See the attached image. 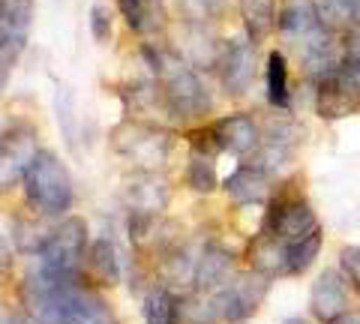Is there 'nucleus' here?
I'll list each match as a JSON object with an SVG mask.
<instances>
[{"mask_svg": "<svg viewBox=\"0 0 360 324\" xmlns=\"http://www.w3.org/2000/svg\"><path fill=\"white\" fill-rule=\"evenodd\" d=\"M141 54L148 60V70L156 87H160V105L165 115H172L180 124L201 120L205 115H210L213 99L207 87L201 82L198 70H193L177 48L148 42V46H141Z\"/></svg>", "mask_w": 360, "mask_h": 324, "instance_id": "f257e3e1", "label": "nucleus"}, {"mask_svg": "<svg viewBox=\"0 0 360 324\" xmlns=\"http://www.w3.org/2000/svg\"><path fill=\"white\" fill-rule=\"evenodd\" d=\"M25 201L42 219H63L75 205V183L63 160L51 150H39L25 174Z\"/></svg>", "mask_w": 360, "mask_h": 324, "instance_id": "f03ea898", "label": "nucleus"}, {"mask_svg": "<svg viewBox=\"0 0 360 324\" xmlns=\"http://www.w3.org/2000/svg\"><path fill=\"white\" fill-rule=\"evenodd\" d=\"M111 148L120 153L135 171H160L172 153V132L139 117H127L111 129Z\"/></svg>", "mask_w": 360, "mask_h": 324, "instance_id": "7ed1b4c3", "label": "nucleus"}, {"mask_svg": "<svg viewBox=\"0 0 360 324\" xmlns=\"http://www.w3.org/2000/svg\"><path fill=\"white\" fill-rule=\"evenodd\" d=\"M319 228H321V222L315 216L309 201L303 198L297 189L276 186L274 198L267 201V210H264V219H262V228L258 231H264L270 238H276L291 247V243L303 240L307 234L319 231Z\"/></svg>", "mask_w": 360, "mask_h": 324, "instance_id": "20e7f679", "label": "nucleus"}, {"mask_svg": "<svg viewBox=\"0 0 360 324\" xmlns=\"http://www.w3.org/2000/svg\"><path fill=\"white\" fill-rule=\"evenodd\" d=\"M270 276H262L255 271H238L229 283L217 292H210L213 306L222 324H243L250 321L270 294Z\"/></svg>", "mask_w": 360, "mask_h": 324, "instance_id": "39448f33", "label": "nucleus"}, {"mask_svg": "<svg viewBox=\"0 0 360 324\" xmlns=\"http://www.w3.org/2000/svg\"><path fill=\"white\" fill-rule=\"evenodd\" d=\"M87 222L82 216H63L58 226L51 228L49 240H45L42 252L37 255L42 267L54 273H70L84 276V259H87Z\"/></svg>", "mask_w": 360, "mask_h": 324, "instance_id": "423d86ee", "label": "nucleus"}, {"mask_svg": "<svg viewBox=\"0 0 360 324\" xmlns=\"http://www.w3.org/2000/svg\"><path fill=\"white\" fill-rule=\"evenodd\" d=\"M312 84V105L321 120H342L360 111V70L348 66L345 60L328 75L315 78Z\"/></svg>", "mask_w": 360, "mask_h": 324, "instance_id": "0eeeda50", "label": "nucleus"}, {"mask_svg": "<svg viewBox=\"0 0 360 324\" xmlns=\"http://www.w3.org/2000/svg\"><path fill=\"white\" fill-rule=\"evenodd\" d=\"M39 153V132L27 120H13L0 129V193H9L25 181Z\"/></svg>", "mask_w": 360, "mask_h": 324, "instance_id": "6e6552de", "label": "nucleus"}, {"mask_svg": "<svg viewBox=\"0 0 360 324\" xmlns=\"http://www.w3.org/2000/svg\"><path fill=\"white\" fill-rule=\"evenodd\" d=\"M309 312L319 324H336L352 312V285L342 271L328 267L309 288Z\"/></svg>", "mask_w": 360, "mask_h": 324, "instance_id": "1a4fd4ad", "label": "nucleus"}, {"mask_svg": "<svg viewBox=\"0 0 360 324\" xmlns=\"http://www.w3.org/2000/svg\"><path fill=\"white\" fill-rule=\"evenodd\" d=\"M219 82L229 96H246L255 84L258 63H255V42L250 37H238L225 42V54L219 63Z\"/></svg>", "mask_w": 360, "mask_h": 324, "instance_id": "9d476101", "label": "nucleus"}, {"mask_svg": "<svg viewBox=\"0 0 360 324\" xmlns=\"http://www.w3.org/2000/svg\"><path fill=\"white\" fill-rule=\"evenodd\" d=\"M213 136H217L222 153H231L238 160H250V156L262 148V124L246 115V111H234L210 124Z\"/></svg>", "mask_w": 360, "mask_h": 324, "instance_id": "9b49d317", "label": "nucleus"}, {"mask_svg": "<svg viewBox=\"0 0 360 324\" xmlns=\"http://www.w3.org/2000/svg\"><path fill=\"white\" fill-rule=\"evenodd\" d=\"M33 15H37L33 0H4V6H0V51L9 60L21 58V51L27 48Z\"/></svg>", "mask_w": 360, "mask_h": 324, "instance_id": "f8f14e48", "label": "nucleus"}, {"mask_svg": "<svg viewBox=\"0 0 360 324\" xmlns=\"http://www.w3.org/2000/svg\"><path fill=\"white\" fill-rule=\"evenodd\" d=\"M234 273H238V255H234L229 247H222V243L210 240L195 255L193 288L210 294V292H217V288H222Z\"/></svg>", "mask_w": 360, "mask_h": 324, "instance_id": "ddd939ff", "label": "nucleus"}, {"mask_svg": "<svg viewBox=\"0 0 360 324\" xmlns=\"http://www.w3.org/2000/svg\"><path fill=\"white\" fill-rule=\"evenodd\" d=\"M222 189L229 193V198L240 207L250 205H267L274 198L276 186H274V174L258 169L252 162H240L229 177L222 181Z\"/></svg>", "mask_w": 360, "mask_h": 324, "instance_id": "4468645a", "label": "nucleus"}, {"mask_svg": "<svg viewBox=\"0 0 360 324\" xmlns=\"http://www.w3.org/2000/svg\"><path fill=\"white\" fill-rule=\"evenodd\" d=\"M225 42L217 27H186L184 25V33H180V54H184V60L193 66V70H210L217 72L219 63H222V54H225Z\"/></svg>", "mask_w": 360, "mask_h": 324, "instance_id": "2eb2a0df", "label": "nucleus"}, {"mask_svg": "<svg viewBox=\"0 0 360 324\" xmlns=\"http://www.w3.org/2000/svg\"><path fill=\"white\" fill-rule=\"evenodd\" d=\"M123 198H127V207L132 214H153L160 216L168 198H172V189L156 171H135L127 186H123Z\"/></svg>", "mask_w": 360, "mask_h": 324, "instance_id": "dca6fc26", "label": "nucleus"}, {"mask_svg": "<svg viewBox=\"0 0 360 324\" xmlns=\"http://www.w3.org/2000/svg\"><path fill=\"white\" fill-rule=\"evenodd\" d=\"M288 252L291 247L276 238H270L264 231H255L252 240L246 243V267L262 276H270V279H285L288 276Z\"/></svg>", "mask_w": 360, "mask_h": 324, "instance_id": "f3484780", "label": "nucleus"}, {"mask_svg": "<svg viewBox=\"0 0 360 324\" xmlns=\"http://www.w3.org/2000/svg\"><path fill=\"white\" fill-rule=\"evenodd\" d=\"M127 27L139 37H160L168 27V0H117Z\"/></svg>", "mask_w": 360, "mask_h": 324, "instance_id": "a211bd4d", "label": "nucleus"}, {"mask_svg": "<svg viewBox=\"0 0 360 324\" xmlns=\"http://www.w3.org/2000/svg\"><path fill=\"white\" fill-rule=\"evenodd\" d=\"M84 276L90 285L96 288H115L120 283V259L108 234L90 240L87 259H84Z\"/></svg>", "mask_w": 360, "mask_h": 324, "instance_id": "6ab92c4d", "label": "nucleus"}, {"mask_svg": "<svg viewBox=\"0 0 360 324\" xmlns=\"http://www.w3.org/2000/svg\"><path fill=\"white\" fill-rule=\"evenodd\" d=\"M238 6H240V18H243L246 37H250L255 46L276 33L279 0H238Z\"/></svg>", "mask_w": 360, "mask_h": 324, "instance_id": "aec40b11", "label": "nucleus"}, {"mask_svg": "<svg viewBox=\"0 0 360 324\" xmlns=\"http://www.w3.org/2000/svg\"><path fill=\"white\" fill-rule=\"evenodd\" d=\"M309 6L315 21L336 37H348L360 25L357 0H309Z\"/></svg>", "mask_w": 360, "mask_h": 324, "instance_id": "412c9836", "label": "nucleus"}, {"mask_svg": "<svg viewBox=\"0 0 360 324\" xmlns=\"http://www.w3.org/2000/svg\"><path fill=\"white\" fill-rule=\"evenodd\" d=\"M264 82H267V103L276 111H291V87H288V60L285 51H270L264 66Z\"/></svg>", "mask_w": 360, "mask_h": 324, "instance_id": "4be33fe9", "label": "nucleus"}, {"mask_svg": "<svg viewBox=\"0 0 360 324\" xmlns=\"http://www.w3.org/2000/svg\"><path fill=\"white\" fill-rule=\"evenodd\" d=\"M144 324H177V292L162 283H150L141 300Z\"/></svg>", "mask_w": 360, "mask_h": 324, "instance_id": "5701e85b", "label": "nucleus"}, {"mask_svg": "<svg viewBox=\"0 0 360 324\" xmlns=\"http://www.w3.org/2000/svg\"><path fill=\"white\" fill-rule=\"evenodd\" d=\"M51 228L42 226V216H37L33 210L27 214H18L13 216V243L18 252H27V255H39L45 240H49Z\"/></svg>", "mask_w": 360, "mask_h": 324, "instance_id": "b1692460", "label": "nucleus"}, {"mask_svg": "<svg viewBox=\"0 0 360 324\" xmlns=\"http://www.w3.org/2000/svg\"><path fill=\"white\" fill-rule=\"evenodd\" d=\"M174 13L186 27H217L225 15V0H174Z\"/></svg>", "mask_w": 360, "mask_h": 324, "instance_id": "393cba45", "label": "nucleus"}, {"mask_svg": "<svg viewBox=\"0 0 360 324\" xmlns=\"http://www.w3.org/2000/svg\"><path fill=\"white\" fill-rule=\"evenodd\" d=\"M54 117H58L63 144L72 153H78V108L70 84H58V91H54Z\"/></svg>", "mask_w": 360, "mask_h": 324, "instance_id": "a878e982", "label": "nucleus"}, {"mask_svg": "<svg viewBox=\"0 0 360 324\" xmlns=\"http://www.w3.org/2000/svg\"><path fill=\"white\" fill-rule=\"evenodd\" d=\"M177 324H222L213 306V297L205 292L177 294Z\"/></svg>", "mask_w": 360, "mask_h": 324, "instance_id": "bb28decb", "label": "nucleus"}, {"mask_svg": "<svg viewBox=\"0 0 360 324\" xmlns=\"http://www.w3.org/2000/svg\"><path fill=\"white\" fill-rule=\"evenodd\" d=\"M321 243H324V231H312L307 234L303 240L291 243V252H288V276H303L309 271V267L315 264V259H319L321 252Z\"/></svg>", "mask_w": 360, "mask_h": 324, "instance_id": "cd10ccee", "label": "nucleus"}, {"mask_svg": "<svg viewBox=\"0 0 360 324\" xmlns=\"http://www.w3.org/2000/svg\"><path fill=\"white\" fill-rule=\"evenodd\" d=\"M186 186H189V189H195V193H205V195H210L213 189L219 186L217 162H213V156L189 153V165H186Z\"/></svg>", "mask_w": 360, "mask_h": 324, "instance_id": "c85d7f7f", "label": "nucleus"}, {"mask_svg": "<svg viewBox=\"0 0 360 324\" xmlns=\"http://www.w3.org/2000/svg\"><path fill=\"white\" fill-rule=\"evenodd\" d=\"M70 324H120V321H117L115 312H111V306L105 304L103 292L94 288V294L87 297V304L82 306V312H78Z\"/></svg>", "mask_w": 360, "mask_h": 324, "instance_id": "c756f323", "label": "nucleus"}, {"mask_svg": "<svg viewBox=\"0 0 360 324\" xmlns=\"http://www.w3.org/2000/svg\"><path fill=\"white\" fill-rule=\"evenodd\" d=\"M87 25H90V37H94V42L105 46V42L111 39V33H115V15H111L108 4L96 0V4L90 6V13H87Z\"/></svg>", "mask_w": 360, "mask_h": 324, "instance_id": "7c9ffc66", "label": "nucleus"}, {"mask_svg": "<svg viewBox=\"0 0 360 324\" xmlns=\"http://www.w3.org/2000/svg\"><path fill=\"white\" fill-rule=\"evenodd\" d=\"M340 271L345 273L348 285H352V292L360 297V247H342L340 250Z\"/></svg>", "mask_w": 360, "mask_h": 324, "instance_id": "2f4dec72", "label": "nucleus"}, {"mask_svg": "<svg viewBox=\"0 0 360 324\" xmlns=\"http://www.w3.org/2000/svg\"><path fill=\"white\" fill-rule=\"evenodd\" d=\"M342 42H345V63L360 70V25L348 37H342Z\"/></svg>", "mask_w": 360, "mask_h": 324, "instance_id": "473e14b6", "label": "nucleus"}, {"mask_svg": "<svg viewBox=\"0 0 360 324\" xmlns=\"http://www.w3.org/2000/svg\"><path fill=\"white\" fill-rule=\"evenodd\" d=\"M13 255H15V243L13 238H6V234H0V267H13Z\"/></svg>", "mask_w": 360, "mask_h": 324, "instance_id": "72a5a7b5", "label": "nucleus"}, {"mask_svg": "<svg viewBox=\"0 0 360 324\" xmlns=\"http://www.w3.org/2000/svg\"><path fill=\"white\" fill-rule=\"evenodd\" d=\"M9 72H13V60L6 54H0V96H4L6 84H9Z\"/></svg>", "mask_w": 360, "mask_h": 324, "instance_id": "f704fd0d", "label": "nucleus"}, {"mask_svg": "<svg viewBox=\"0 0 360 324\" xmlns=\"http://www.w3.org/2000/svg\"><path fill=\"white\" fill-rule=\"evenodd\" d=\"M336 324H360V312H357V309H352V312H348L345 318H340Z\"/></svg>", "mask_w": 360, "mask_h": 324, "instance_id": "c9c22d12", "label": "nucleus"}, {"mask_svg": "<svg viewBox=\"0 0 360 324\" xmlns=\"http://www.w3.org/2000/svg\"><path fill=\"white\" fill-rule=\"evenodd\" d=\"M283 324H312L309 318H300V316H291V318H285Z\"/></svg>", "mask_w": 360, "mask_h": 324, "instance_id": "e433bc0d", "label": "nucleus"}, {"mask_svg": "<svg viewBox=\"0 0 360 324\" xmlns=\"http://www.w3.org/2000/svg\"><path fill=\"white\" fill-rule=\"evenodd\" d=\"M0 309H4V283H0Z\"/></svg>", "mask_w": 360, "mask_h": 324, "instance_id": "4c0bfd02", "label": "nucleus"}]
</instances>
